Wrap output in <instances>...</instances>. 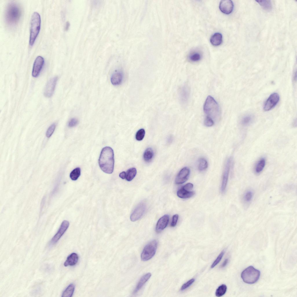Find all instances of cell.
<instances>
[{"instance_id": "cell-1", "label": "cell", "mask_w": 297, "mask_h": 297, "mask_svg": "<svg viewBox=\"0 0 297 297\" xmlns=\"http://www.w3.org/2000/svg\"><path fill=\"white\" fill-rule=\"evenodd\" d=\"M99 166L104 172L112 173L113 171L114 164V152L112 149L109 146L102 150L99 160Z\"/></svg>"}, {"instance_id": "cell-2", "label": "cell", "mask_w": 297, "mask_h": 297, "mask_svg": "<svg viewBox=\"0 0 297 297\" xmlns=\"http://www.w3.org/2000/svg\"><path fill=\"white\" fill-rule=\"evenodd\" d=\"M22 12L21 7L18 3L14 2L8 3L5 11V19L7 24L10 26L16 25L20 19Z\"/></svg>"}, {"instance_id": "cell-3", "label": "cell", "mask_w": 297, "mask_h": 297, "mask_svg": "<svg viewBox=\"0 0 297 297\" xmlns=\"http://www.w3.org/2000/svg\"><path fill=\"white\" fill-rule=\"evenodd\" d=\"M204 113L206 116L214 120H218L220 116V111L218 104L211 96L207 97L203 106Z\"/></svg>"}, {"instance_id": "cell-4", "label": "cell", "mask_w": 297, "mask_h": 297, "mask_svg": "<svg viewBox=\"0 0 297 297\" xmlns=\"http://www.w3.org/2000/svg\"><path fill=\"white\" fill-rule=\"evenodd\" d=\"M29 44L32 46L34 44L39 32L41 20L40 15L37 12L32 14L30 20Z\"/></svg>"}, {"instance_id": "cell-5", "label": "cell", "mask_w": 297, "mask_h": 297, "mask_svg": "<svg viewBox=\"0 0 297 297\" xmlns=\"http://www.w3.org/2000/svg\"><path fill=\"white\" fill-rule=\"evenodd\" d=\"M260 275L259 271L252 266H250L242 271L241 277L245 282L251 284L256 282L258 280Z\"/></svg>"}, {"instance_id": "cell-6", "label": "cell", "mask_w": 297, "mask_h": 297, "mask_svg": "<svg viewBox=\"0 0 297 297\" xmlns=\"http://www.w3.org/2000/svg\"><path fill=\"white\" fill-rule=\"evenodd\" d=\"M157 243L155 240L150 241L144 248L141 255V260L147 261L155 255L157 249Z\"/></svg>"}, {"instance_id": "cell-7", "label": "cell", "mask_w": 297, "mask_h": 297, "mask_svg": "<svg viewBox=\"0 0 297 297\" xmlns=\"http://www.w3.org/2000/svg\"><path fill=\"white\" fill-rule=\"evenodd\" d=\"M146 209V205L145 202H142L140 203L131 214V220L134 222L139 219L144 214Z\"/></svg>"}, {"instance_id": "cell-8", "label": "cell", "mask_w": 297, "mask_h": 297, "mask_svg": "<svg viewBox=\"0 0 297 297\" xmlns=\"http://www.w3.org/2000/svg\"><path fill=\"white\" fill-rule=\"evenodd\" d=\"M280 97L277 93L271 94L265 102L263 108L265 111H269L274 108L279 100Z\"/></svg>"}, {"instance_id": "cell-9", "label": "cell", "mask_w": 297, "mask_h": 297, "mask_svg": "<svg viewBox=\"0 0 297 297\" xmlns=\"http://www.w3.org/2000/svg\"><path fill=\"white\" fill-rule=\"evenodd\" d=\"M69 225L68 221L65 220L62 222L57 232L51 240V244L54 245L58 241L68 229Z\"/></svg>"}, {"instance_id": "cell-10", "label": "cell", "mask_w": 297, "mask_h": 297, "mask_svg": "<svg viewBox=\"0 0 297 297\" xmlns=\"http://www.w3.org/2000/svg\"><path fill=\"white\" fill-rule=\"evenodd\" d=\"M57 80V77H54L48 82L44 91V95L46 97L52 96L54 92Z\"/></svg>"}, {"instance_id": "cell-11", "label": "cell", "mask_w": 297, "mask_h": 297, "mask_svg": "<svg viewBox=\"0 0 297 297\" xmlns=\"http://www.w3.org/2000/svg\"><path fill=\"white\" fill-rule=\"evenodd\" d=\"M44 62V58L39 56L36 58L33 65L32 75L34 77H37L39 75L43 67Z\"/></svg>"}, {"instance_id": "cell-12", "label": "cell", "mask_w": 297, "mask_h": 297, "mask_svg": "<svg viewBox=\"0 0 297 297\" xmlns=\"http://www.w3.org/2000/svg\"><path fill=\"white\" fill-rule=\"evenodd\" d=\"M190 173L189 169L184 167L182 169L176 176L175 182L177 184H182L185 182L188 179Z\"/></svg>"}, {"instance_id": "cell-13", "label": "cell", "mask_w": 297, "mask_h": 297, "mask_svg": "<svg viewBox=\"0 0 297 297\" xmlns=\"http://www.w3.org/2000/svg\"><path fill=\"white\" fill-rule=\"evenodd\" d=\"M231 160V158L228 159L225 166L221 186V190L222 192L224 191L226 187Z\"/></svg>"}, {"instance_id": "cell-14", "label": "cell", "mask_w": 297, "mask_h": 297, "mask_svg": "<svg viewBox=\"0 0 297 297\" xmlns=\"http://www.w3.org/2000/svg\"><path fill=\"white\" fill-rule=\"evenodd\" d=\"M233 3L230 0H222L219 4V8L221 11L226 14L231 13L233 9Z\"/></svg>"}, {"instance_id": "cell-15", "label": "cell", "mask_w": 297, "mask_h": 297, "mask_svg": "<svg viewBox=\"0 0 297 297\" xmlns=\"http://www.w3.org/2000/svg\"><path fill=\"white\" fill-rule=\"evenodd\" d=\"M190 94L189 87L186 85L183 86L181 88L180 93V101L184 104H186L188 101Z\"/></svg>"}, {"instance_id": "cell-16", "label": "cell", "mask_w": 297, "mask_h": 297, "mask_svg": "<svg viewBox=\"0 0 297 297\" xmlns=\"http://www.w3.org/2000/svg\"><path fill=\"white\" fill-rule=\"evenodd\" d=\"M169 220V216L165 215L161 217L158 220L156 224V231L159 233L164 229L167 225Z\"/></svg>"}, {"instance_id": "cell-17", "label": "cell", "mask_w": 297, "mask_h": 297, "mask_svg": "<svg viewBox=\"0 0 297 297\" xmlns=\"http://www.w3.org/2000/svg\"><path fill=\"white\" fill-rule=\"evenodd\" d=\"M123 73L120 71H116L112 75L111 81L112 84L115 86H117L121 84L123 80Z\"/></svg>"}, {"instance_id": "cell-18", "label": "cell", "mask_w": 297, "mask_h": 297, "mask_svg": "<svg viewBox=\"0 0 297 297\" xmlns=\"http://www.w3.org/2000/svg\"><path fill=\"white\" fill-rule=\"evenodd\" d=\"M78 256L76 253H72L67 257L64 262V266L67 267L75 265L78 262Z\"/></svg>"}, {"instance_id": "cell-19", "label": "cell", "mask_w": 297, "mask_h": 297, "mask_svg": "<svg viewBox=\"0 0 297 297\" xmlns=\"http://www.w3.org/2000/svg\"><path fill=\"white\" fill-rule=\"evenodd\" d=\"M151 275V273H148L142 276L138 283L135 288L133 292V294L136 293L142 288L143 285L150 278Z\"/></svg>"}, {"instance_id": "cell-20", "label": "cell", "mask_w": 297, "mask_h": 297, "mask_svg": "<svg viewBox=\"0 0 297 297\" xmlns=\"http://www.w3.org/2000/svg\"><path fill=\"white\" fill-rule=\"evenodd\" d=\"M193 191L186 190L182 187L177 192V195L180 198L186 199L192 197L195 194Z\"/></svg>"}, {"instance_id": "cell-21", "label": "cell", "mask_w": 297, "mask_h": 297, "mask_svg": "<svg viewBox=\"0 0 297 297\" xmlns=\"http://www.w3.org/2000/svg\"><path fill=\"white\" fill-rule=\"evenodd\" d=\"M210 41L211 44L214 46H217L220 45L222 41V35L219 32L214 33L211 37Z\"/></svg>"}, {"instance_id": "cell-22", "label": "cell", "mask_w": 297, "mask_h": 297, "mask_svg": "<svg viewBox=\"0 0 297 297\" xmlns=\"http://www.w3.org/2000/svg\"><path fill=\"white\" fill-rule=\"evenodd\" d=\"M75 286L73 284H70L63 292L62 297H71L74 291Z\"/></svg>"}, {"instance_id": "cell-23", "label": "cell", "mask_w": 297, "mask_h": 297, "mask_svg": "<svg viewBox=\"0 0 297 297\" xmlns=\"http://www.w3.org/2000/svg\"><path fill=\"white\" fill-rule=\"evenodd\" d=\"M266 164V160L262 158L257 163L255 167V171L257 173H261L264 169Z\"/></svg>"}, {"instance_id": "cell-24", "label": "cell", "mask_w": 297, "mask_h": 297, "mask_svg": "<svg viewBox=\"0 0 297 297\" xmlns=\"http://www.w3.org/2000/svg\"><path fill=\"white\" fill-rule=\"evenodd\" d=\"M253 117L251 115H247L243 117L240 120L241 124L244 126H247L253 122Z\"/></svg>"}, {"instance_id": "cell-25", "label": "cell", "mask_w": 297, "mask_h": 297, "mask_svg": "<svg viewBox=\"0 0 297 297\" xmlns=\"http://www.w3.org/2000/svg\"><path fill=\"white\" fill-rule=\"evenodd\" d=\"M153 156V151L150 148H147L144 152L143 158L144 160L147 162L150 161Z\"/></svg>"}, {"instance_id": "cell-26", "label": "cell", "mask_w": 297, "mask_h": 297, "mask_svg": "<svg viewBox=\"0 0 297 297\" xmlns=\"http://www.w3.org/2000/svg\"><path fill=\"white\" fill-rule=\"evenodd\" d=\"M137 173L136 169L135 168L128 169L126 173V180L128 181H131L135 177Z\"/></svg>"}, {"instance_id": "cell-27", "label": "cell", "mask_w": 297, "mask_h": 297, "mask_svg": "<svg viewBox=\"0 0 297 297\" xmlns=\"http://www.w3.org/2000/svg\"><path fill=\"white\" fill-rule=\"evenodd\" d=\"M256 1L264 9L270 10L271 9L272 5L270 1L258 0Z\"/></svg>"}, {"instance_id": "cell-28", "label": "cell", "mask_w": 297, "mask_h": 297, "mask_svg": "<svg viewBox=\"0 0 297 297\" xmlns=\"http://www.w3.org/2000/svg\"><path fill=\"white\" fill-rule=\"evenodd\" d=\"M208 166V163L207 160L204 158H201L198 160V169L201 171L206 169Z\"/></svg>"}, {"instance_id": "cell-29", "label": "cell", "mask_w": 297, "mask_h": 297, "mask_svg": "<svg viewBox=\"0 0 297 297\" xmlns=\"http://www.w3.org/2000/svg\"><path fill=\"white\" fill-rule=\"evenodd\" d=\"M202 58L201 54L198 52H194L191 53L189 56V60L193 62H196L200 61Z\"/></svg>"}, {"instance_id": "cell-30", "label": "cell", "mask_w": 297, "mask_h": 297, "mask_svg": "<svg viewBox=\"0 0 297 297\" xmlns=\"http://www.w3.org/2000/svg\"><path fill=\"white\" fill-rule=\"evenodd\" d=\"M227 288L226 285L224 284H222L215 291L216 296L218 297H220L224 295L227 291Z\"/></svg>"}, {"instance_id": "cell-31", "label": "cell", "mask_w": 297, "mask_h": 297, "mask_svg": "<svg viewBox=\"0 0 297 297\" xmlns=\"http://www.w3.org/2000/svg\"><path fill=\"white\" fill-rule=\"evenodd\" d=\"M81 170L79 167L74 169L70 173V179L73 180H77L80 175Z\"/></svg>"}, {"instance_id": "cell-32", "label": "cell", "mask_w": 297, "mask_h": 297, "mask_svg": "<svg viewBox=\"0 0 297 297\" xmlns=\"http://www.w3.org/2000/svg\"><path fill=\"white\" fill-rule=\"evenodd\" d=\"M253 196V193L252 191L249 190L247 191L244 195V201L246 203H250L252 200Z\"/></svg>"}, {"instance_id": "cell-33", "label": "cell", "mask_w": 297, "mask_h": 297, "mask_svg": "<svg viewBox=\"0 0 297 297\" xmlns=\"http://www.w3.org/2000/svg\"><path fill=\"white\" fill-rule=\"evenodd\" d=\"M145 133V131L143 128L140 129L137 131L135 135V138L138 141H141L144 138Z\"/></svg>"}, {"instance_id": "cell-34", "label": "cell", "mask_w": 297, "mask_h": 297, "mask_svg": "<svg viewBox=\"0 0 297 297\" xmlns=\"http://www.w3.org/2000/svg\"><path fill=\"white\" fill-rule=\"evenodd\" d=\"M224 252V251H222L217 257L216 259L213 262L211 266V268H212L217 265L221 261Z\"/></svg>"}, {"instance_id": "cell-35", "label": "cell", "mask_w": 297, "mask_h": 297, "mask_svg": "<svg viewBox=\"0 0 297 297\" xmlns=\"http://www.w3.org/2000/svg\"><path fill=\"white\" fill-rule=\"evenodd\" d=\"M55 128V124L51 125L47 129L46 135V137L49 138L50 137L53 133Z\"/></svg>"}, {"instance_id": "cell-36", "label": "cell", "mask_w": 297, "mask_h": 297, "mask_svg": "<svg viewBox=\"0 0 297 297\" xmlns=\"http://www.w3.org/2000/svg\"><path fill=\"white\" fill-rule=\"evenodd\" d=\"M195 279L192 278L183 284L182 286L181 290H184L189 287L194 282Z\"/></svg>"}, {"instance_id": "cell-37", "label": "cell", "mask_w": 297, "mask_h": 297, "mask_svg": "<svg viewBox=\"0 0 297 297\" xmlns=\"http://www.w3.org/2000/svg\"><path fill=\"white\" fill-rule=\"evenodd\" d=\"M205 126L207 127H210L214 124V121L211 118L206 116L204 121Z\"/></svg>"}, {"instance_id": "cell-38", "label": "cell", "mask_w": 297, "mask_h": 297, "mask_svg": "<svg viewBox=\"0 0 297 297\" xmlns=\"http://www.w3.org/2000/svg\"><path fill=\"white\" fill-rule=\"evenodd\" d=\"M78 123L77 119L75 118L71 119L68 122V125L69 127H73L76 126Z\"/></svg>"}, {"instance_id": "cell-39", "label": "cell", "mask_w": 297, "mask_h": 297, "mask_svg": "<svg viewBox=\"0 0 297 297\" xmlns=\"http://www.w3.org/2000/svg\"><path fill=\"white\" fill-rule=\"evenodd\" d=\"M178 218V214H175L173 215L172 218V220L171 223V226L172 227H174L176 225Z\"/></svg>"}, {"instance_id": "cell-40", "label": "cell", "mask_w": 297, "mask_h": 297, "mask_svg": "<svg viewBox=\"0 0 297 297\" xmlns=\"http://www.w3.org/2000/svg\"><path fill=\"white\" fill-rule=\"evenodd\" d=\"M182 187L186 190L191 191L193 188V185L191 183H188Z\"/></svg>"}, {"instance_id": "cell-41", "label": "cell", "mask_w": 297, "mask_h": 297, "mask_svg": "<svg viewBox=\"0 0 297 297\" xmlns=\"http://www.w3.org/2000/svg\"><path fill=\"white\" fill-rule=\"evenodd\" d=\"M119 177L122 179H124L126 178V172L125 171H123L121 172L119 174Z\"/></svg>"}, {"instance_id": "cell-42", "label": "cell", "mask_w": 297, "mask_h": 297, "mask_svg": "<svg viewBox=\"0 0 297 297\" xmlns=\"http://www.w3.org/2000/svg\"><path fill=\"white\" fill-rule=\"evenodd\" d=\"M228 261V259H225L223 262L222 264L221 265V267H225L227 264Z\"/></svg>"}]
</instances>
